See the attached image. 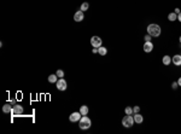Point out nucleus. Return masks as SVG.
I'll use <instances>...</instances> for the list:
<instances>
[{"label":"nucleus","instance_id":"nucleus-15","mask_svg":"<svg viewBox=\"0 0 181 134\" xmlns=\"http://www.w3.org/2000/svg\"><path fill=\"white\" fill-rule=\"evenodd\" d=\"M3 111H4L5 114H11V111H12V106H11L10 104H5L4 106H3Z\"/></svg>","mask_w":181,"mask_h":134},{"label":"nucleus","instance_id":"nucleus-9","mask_svg":"<svg viewBox=\"0 0 181 134\" xmlns=\"http://www.w3.org/2000/svg\"><path fill=\"white\" fill-rule=\"evenodd\" d=\"M143 48H144V51L146 52V53H149V52H151L153 50V44L151 41H145Z\"/></svg>","mask_w":181,"mask_h":134},{"label":"nucleus","instance_id":"nucleus-5","mask_svg":"<svg viewBox=\"0 0 181 134\" xmlns=\"http://www.w3.org/2000/svg\"><path fill=\"white\" fill-rule=\"evenodd\" d=\"M56 86H57V88H58L59 91H65L66 87H68V83H66V81H65L64 79H62V77H60V79L56 82Z\"/></svg>","mask_w":181,"mask_h":134},{"label":"nucleus","instance_id":"nucleus-24","mask_svg":"<svg viewBox=\"0 0 181 134\" xmlns=\"http://www.w3.org/2000/svg\"><path fill=\"white\" fill-rule=\"evenodd\" d=\"M92 52H93V53H98V48H95V47H93Z\"/></svg>","mask_w":181,"mask_h":134},{"label":"nucleus","instance_id":"nucleus-3","mask_svg":"<svg viewBox=\"0 0 181 134\" xmlns=\"http://www.w3.org/2000/svg\"><path fill=\"white\" fill-rule=\"evenodd\" d=\"M134 117L132 115H127L123 117V120H122V126L126 127V128H130V127H133L134 125Z\"/></svg>","mask_w":181,"mask_h":134},{"label":"nucleus","instance_id":"nucleus-21","mask_svg":"<svg viewBox=\"0 0 181 134\" xmlns=\"http://www.w3.org/2000/svg\"><path fill=\"white\" fill-rule=\"evenodd\" d=\"M139 111H140V106H138V105H136V106H133V112H134V114H138Z\"/></svg>","mask_w":181,"mask_h":134},{"label":"nucleus","instance_id":"nucleus-14","mask_svg":"<svg viewBox=\"0 0 181 134\" xmlns=\"http://www.w3.org/2000/svg\"><path fill=\"white\" fill-rule=\"evenodd\" d=\"M57 81H58V76H57V74H52L48 76V82L51 83H56Z\"/></svg>","mask_w":181,"mask_h":134},{"label":"nucleus","instance_id":"nucleus-27","mask_svg":"<svg viewBox=\"0 0 181 134\" xmlns=\"http://www.w3.org/2000/svg\"><path fill=\"white\" fill-rule=\"evenodd\" d=\"M177 83H179V86L181 87V77H179V80H177Z\"/></svg>","mask_w":181,"mask_h":134},{"label":"nucleus","instance_id":"nucleus-22","mask_svg":"<svg viewBox=\"0 0 181 134\" xmlns=\"http://www.w3.org/2000/svg\"><path fill=\"white\" fill-rule=\"evenodd\" d=\"M177 87H179V83H177V81H175V82L172 83V88H173V89H176Z\"/></svg>","mask_w":181,"mask_h":134},{"label":"nucleus","instance_id":"nucleus-12","mask_svg":"<svg viewBox=\"0 0 181 134\" xmlns=\"http://www.w3.org/2000/svg\"><path fill=\"white\" fill-rule=\"evenodd\" d=\"M98 53L104 57V56H106V53H107V48H106V47H104V46L98 47Z\"/></svg>","mask_w":181,"mask_h":134},{"label":"nucleus","instance_id":"nucleus-26","mask_svg":"<svg viewBox=\"0 0 181 134\" xmlns=\"http://www.w3.org/2000/svg\"><path fill=\"white\" fill-rule=\"evenodd\" d=\"M177 21H179V22H181V12L177 15Z\"/></svg>","mask_w":181,"mask_h":134},{"label":"nucleus","instance_id":"nucleus-16","mask_svg":"<svg viewBox=\"0 0 181 134\" xmlns=\"http://www.w3.org/2000/svg\"><path fill=\"white\" fill-rule=\"evenodd\" d=\"M80 112H81V115L85 116L88 114V106L87 105H82V106L80 108Z\"/></svg>","mask_w":181,"mask_h":134},{"label":"nucleus","instance_id":"nucleus-23","mask_svg":"<svg viewBox=\"0 0 181 134\" xmlns=\"http://www.w3.org/2000/svg\"><path fill=\"white\" fill-rule=\"evenodd\" d=\"M145 41H151V39H152V36L150 35V34H147V35H145Z\"/></svg>","mask_w":181,"mask_h":134},{"label":"nucleus","instance_id":"nucleus-10","mask_svg":"<svg viewBox=\"0 0 181 134\" xmlns=\"http://www.w3.org/2000/svg\"><path fill=\"white\" fill-rule=\"evenodd\" d=\"M172 62H173V64H174V65L180 66V65H181V55H175L172 58Z\"/></svg>","mask_w":181,"mask_h":134},{"label":"nucleus","instance_id":"nucleus-13","mask_svg":"<svg viewBox=\"0 0 181 134\" xmlns=\"http://www.w3.org/2000/svg\"><path fill=\"white\" fill-rule=\"evenodd\" d=\"M162 63L164 65H169L170 63H172V57H169V56H164L162 59Z\"/></svg>","mask_w":181,"mask_h":134},{"label":"nucleus","instance_id":"nucleus-19","mask_svg":"<svg viewBox=\"0 0 181 134\" xmlns=\"http://www.w3.org/2000/svg\"><path fill=\"white\" fill-rule=\"evenodd\" d=\"M124 112H126V115H133V114H134V112H133V108H130V106L126 108Z\"/></svg>","mask_w":181,"mask_h":134},{"label":"nucleus","instance_id":"nucleus-1","mask_svg":"<svg viewBox=\"0 0 181 134\" xmlns=\"http://www.w3.org/2000/svg\"><path fill=\"white\" fill-rule=\"evenodd\" d=\"M161 32H162V28L159 27L158 24L152 23L147 25V34H150L152 37H157L161 35Z\"/></svg>","mask_w":181,"mask_h":134},{"label":"nucleus","instance_id":"nucleus-20","mask_svg":"<svg viewBox=\"0 0 181 134\" xmlns=\"http://www.w3.org/2000/svg\"><path fill=\"white\" fill-rule=\"evenodd\" d=\"M56 74L58 77H64V71H63V70H57Z\"/></svg>","mask_w":181,"mask_h":134},{"label":"nucleus","instance_id":"nucleus-7","mask_svg":"<svg viewBox=\"0 0 181 134\" xmlns=\"http://www.w3.org/2000/svg\"><path fill=\"white\" fill-rule=\"evenodd\" d=\"M81 117H82L81 112H80V111L79 112H76V111H75V112H73V114L69 116V120L71 121V122H79Z\"/></svg>","mask_w":181,"mask_h":134},{"label":"nucleus","instance_id":"nucleus-28","mask_svg":"<svg viewBox=\"0 0 181 134\" xmlns=\"http://www.w3.org/2000/svg\"><path fill=\"white\" fill-rule=\"evenodd\" d=\"M179 40H180V44H181V36H180V37H179Z\"/></svg>","mask_w":181,"mask_h":134},{"label":"nucleus","instance_id":"nucleus-8","mask_svg":"<svg viewBox=\"0 0 181 134\" xmlns=\"http://www.w3.org/2000/svg\"><path fill=\"white\" fill-rule=\"evenodd\" d=\"M85 16H83V11H77V12H75L74 15V21L75 22H81V21H83Z\"/></svg>","mask_w":181,"mask_h":134},{"label":"nucleus","instance_id":"nucleus-18","mask_svg":"<svg viewBox=\"0 0 181 134\" xmlns=\"http://www.w3.org/2000/svg\"><path fill=\"white\" fill-rule=\"evenodd\" d=\"M88 7H89L88 3H82V4H81V7H80V10L85 12V11H87V10H88Z\"/></svg>","mask_w":181,"mask_h":134},{"label":"nucleus","instance_id":"nucleus-25","mask_svg":"<svg viewBox=\"0 0 181 134\" xmlns=\"http://www.w3.org/2000/svg\"><path fill=\"white\" fill-rule=\"evenodd\" d=\"M174 12H175V14H176V15H179V14H180V9H177V7H176V9H175V11H174Z\"/></svg>","mask_w":181,"mask_h":134},{"label":"nucleus","instance_id":"nucleus-6","mask_svg":"<svg viewBox=\"0 0 181 134\" xmlns=\"http://www.w3.org/2000/svg\"><path fill=\"white\" fill-rule=\"evenodd\" d=\"M102 39L99 36H92L91 37V45H92L93 47H95V48H98V47L102 46Z\"/></svg>","mask_w":181,"mask_h":134},{"label":"nucleus","instance_id":"nucleus-17","mask_svg":"<svg viewBox=\"0 0 181 134\" xmlns=\"http://www.w3.org/2000/svg\"><path fill=\"white\" fill-rule=\"evenodd\" d=\"M168 19L170 21V22H174V21H176L177 19V15L175 12H170V14L168 15Z\"/></svg>","mask_w":181,"mask_h":134},{"label":"nucleus","instance_id":"nucleus-2","mask_svg":"<svg viewBox=\"0 0 181 134\" xmlns=\"http://www.w3.org/2000/svg\"><path fill=\"white\" fill-rule=\"evenodd\" d=\"M79 126H80L81 129H88L89 127L92 126V122H91V120H89V117H87V115H85L80 118Z\"/></svg>","mask_w":181,"mask_h":134},{"label":"nucleus","instance_id":"nucleus-11","mask_svg":"<svg viewBox=\"0 0 181 134\" xmlns=\"http://www.w3.org/2000/svg\"><path fill=\"white\" fill-rule=\"evenodd\" d=\"M133 117H134V122L135 123H143V121H144V117H143V115H140L139 112H138V114H134V116H133Z\"/></svg>","mask_w":181,"mask_h":134},{"label":"nucleus","instance_id":"nucleus-4","mask_svg":"<svg viewBox=\"0 0 181 134\" xmlns=\"http://www.w3.org/2000/svg\"><path fill=\"white\" fill-rule=\"evenodd\" d=\"M23 106L22 105H19V104H15L13 108H12V111H11V114L13 116H18V115H22L23 114Z\"/></svg>","mask_w":181,"mask_h":134}]
</instances>
